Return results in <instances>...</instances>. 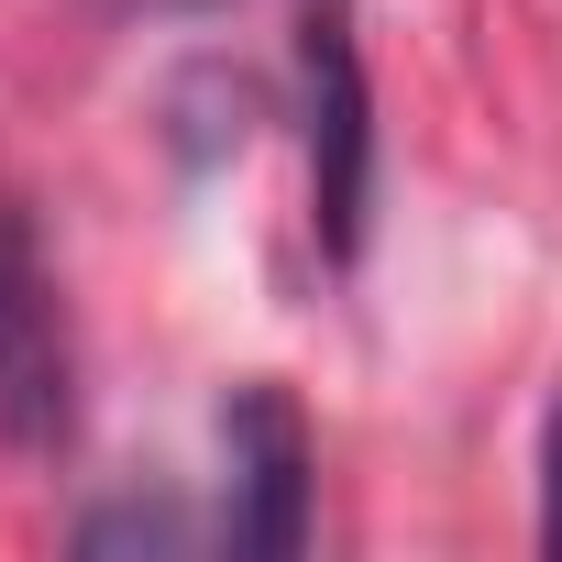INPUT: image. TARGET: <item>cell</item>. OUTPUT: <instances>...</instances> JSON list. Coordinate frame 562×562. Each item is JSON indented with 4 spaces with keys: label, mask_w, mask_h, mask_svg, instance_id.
I'll return each instance as SVG.
<instances>
[{
    "label": "cell",
    "mask_w": 562,
    "mask_h": 562,
    "mask_svg": "<svg viewBox=\"0 0 562 562\" xmlns=\"http://www.w3.org/2000/svg\"><path fill=\"white\" fill-rule=\"evenodd\" d=\"M67 540H78V551H188V540H221V529L188 518L177 496H111V507H89Z\"/></svg>",
    "instance_id": "4"
},
{
    "label": "cell",
    "mask_w": 562,
    "mask_h": 562,
    "mask_svg": "<svg viewBox=\"0 0 562 562\" xmlns=\"http://www.w3.org/2000/svg\"><path fill=\"white\" fill-rule=\"evenodd\" d=\"M111 12H144V23H166V12H210V0H111Z\"/></svg>",
    "instance_id": "6"
},
{
    "label": "cell",
    "mask_w": 562,
    "mask_h": 562,
    "mask_svg": "<svg viewBox=\"0 0 562 562\" xmlns=\"http://www.w3.org/2000/svg\"><path fill=\"white\" fill-rule=\"evenodd\" d=\"M299 67H310V232L331 265L364 254V199H375V100L353 56V12L310 0L299 12Z\"/></svg>",
    "instance_id": "2"
},
{
    "label": "cell",
    "mask_w": 562,
    "mask_h": 562,
    "mask_svg": "<svg viewBox=\"0 0 562 562\" xmlns=\"http://www.w3.org/2000/svg\"><path fill=\"white\" fill-rule=\"evenodd\" d=\"M540 551H562V397L540 419Z\"/></svg>",
    "instance_id": "5"
},
{
    "label": "cell",
    "mask_w": 562,
    "mask_h": 562,
    "mask_svg": "<svg viewBox=\"0 0 562 562\" xmlns=\"http://www.w3.org/2000/svg\"><path fill=\"white\" fill-rule=\"evenodd\" d=\"M310 419L288 386L243 375L221 397V540L232 551H299L310 540Z\"/></svg>",
    "instance_id": "3"
},
{
    "label": "cell",
    "mask_w": 562,
    "mask_h": 562,
    "mask_svg": "<svg viewBox=\"0 0 562 562\" xmlns=\"http://www.w3.org/2000/svg\"><path fill=\"white\" fill-rule=\"evenodd\" d=\"M67 430H78V331H67L34 210L0 188V441L67 452Z\"/></svg>",
    "instance_id": "1"
}]
</instances>
